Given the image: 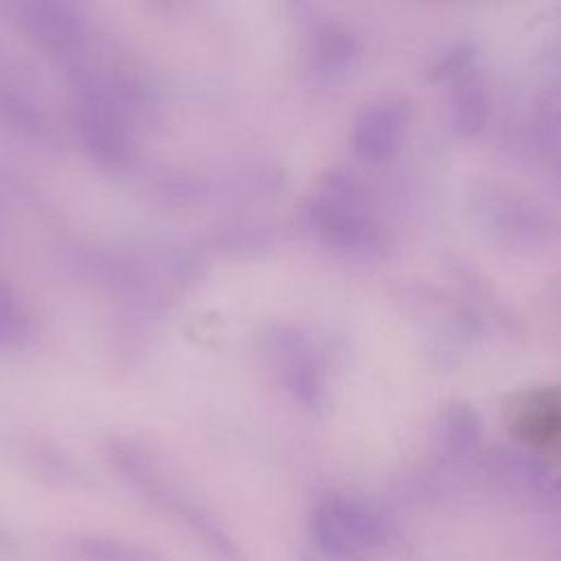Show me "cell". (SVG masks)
<instances>
[{
    "mask_svg": "<svg viewBox=\"0 0 561 561\" xmlns=\"http://www.w3.org/2000/svg\"><path fill=\"white\" fill-rule=\"evenodd\" d=\"M309 537L331 561H377L397 546V530L381 511L342 495L327 497L313 508Z\"/></svg>",
    "mask_w": 561,
    "mask_h": 561,
    "instance_id": "1",
    "label": "cell"
},
{
    "mask_svg": "<svg viewBox=\"0 0 561 561\" xmlns=\"http://www.w3.org/2000/svg\"><path fill=\"white\" fill-rule=\"evenodd\" d=\"M70 546L88 561H167L140 543L103 535H81L75 537Z\"/></svg>",
    "mask_w": 561,
    "mask_h": 561,
    "instance_id": "2",
    "label": "cell"
},
{
    "mask_svg": "<svg viewBox=\"0 0 561 561\" xmlns=\"http://www.w3.org/2000/svg\"><path fill=\"white\" fill-rule=\"evenodd\" d=\"M26 335V318L11 289L0 280V344H18Z\"/></svg>",
    "mask_w": 561,
    "mask_h": 561,
    "instance_id": "3",
    "label": "cell"
}]
</instances>
